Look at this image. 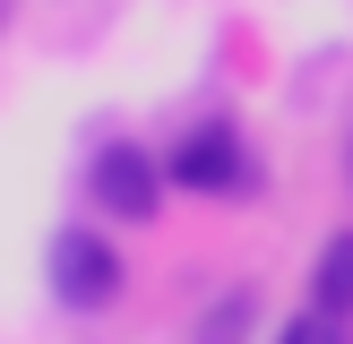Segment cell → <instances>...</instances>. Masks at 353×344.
Wrapping results in <instances>:
<instances>
[{
    "label": "cell",
    "mask_w": 353,
    "mask_h": 344,
    "mask_svg": "<svg viewBox=\"0 0 353 344\" xmlns=\"http://www.w3.org/2000/svg\"><path fill=\"white\" fill-rule=\"evenodd\" d=\"M164 181L207 189V198H250V189H259V164H250V147H241L224 120H207V129H190L181 147L164 155Z\"/></svg>",
    "instance_id": "6da1fadb"
},
{
    "label": "cell",
    "mask_w": 353,
    "mask_h": 344,
    "mask_svg": "<svg viewBox=\"0 0 353 344\" xmlns=\"http://www.w3.org/2000/svg\"><path fill=\"white\" fill-rule=\"evenodd\" d=\"M52 292H61L69 310H103L121 292V250L103 233H61L52 241Z\"/></svg>",
    "instance_id": "7a4b0ae2"
},
{
    "label": "cell",
    "mask_w": 353,
    "mask_h": 344,
    "mask_svg": "<svg viewBox=\"0 0 353 344\" xmlns=\"http://www.w3.org/2000/svg\"><path fill=\"white\" fill-rule=\"evenodd\" d=\"M95 198H103V215H121V224H147L155 215V198H164V164H155L147 147H103L95 155Z\"/></svg>",
    "instance_id": "3957f363"
},
{
    "label": "cell",
    "mask_w": 353,
    "mask_h": 344,
    "mask_svg": "<svg viewBox=\"0 0 353 344\" xmlns=\"http://www.w3.org/2000/svg\"><path fill=\"white\" fill-rule=\"evenodd\" d=\"M310 310H336V319H353V233H336L319 250V275H310Z\"/></svg>",
    "instance_id": "277c9868"
},
{
    "label": "cell",
    "mask_w": 353,
    "mask_h": 344,
    "mask_svg": "<svg viewBox=\"0 0 353 344\" xmlns=\"http://www.w3.org/2000/svg\"><path fill=\"white\" fill-rule=\"evenodd\" d=\"M250 327H259V301H250V292H216L207 319H199V344H250Z\"/></svg>",
    "instance_id": "5b68a950"
},
{
    "label": "cell",
    "mask_w": 353,
    "mask_h": 344,
    "mask_svg": "<svg viewBox=\"0 0 353 344\" xmlns=\"http://www.w3.org/2000/svg\"><path fill=\"white\" fill-rule=\"evenodd\" d=\"M276 344H353V319H336V310H302Z\"/></svg>",
    "instance_id": "8992f818"
},
{
    "label": "cell",
    "mask_w": 353,
    "mask_h": 344,
    "mask_svg": "<svg viewBox=\"0 0 353 344\" xmlns=\"http://www.w3.org/2000/svg\"><path fill=\"white\" fill-rule=\"evenodd\" d=\"M0 17H9V0H0Z\"/></svg>",
    "instance_id": "52a82bcc"
},
{
    "label": "cell",
    "mask_w": 353,
    "mask_h": 344,
    "mask_svg": "<svg viewBox=\"0 0 353 344\" xmlns=\"http://www.w3.org/2000/svg\"><path fill=\"white\" fill-rule=\"evenodd\" d=\"M345 172H353V155H345Z\"/></svg>",
    "instance_id": "ba28073f"
}]
</instances>
